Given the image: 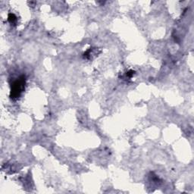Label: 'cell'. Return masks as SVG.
<instances>
[{
  "label": "cell",
  "instance_id": "6da1fadb",
  "mask_svg": "<svg viewBox=\"0 0 194 194\" xmlns=\"http://www.w3.org/2000/svg\"><path fill=\"white\" fill-rule=\"evenodd\" d=\"M25 84V79L24 78H20L19 80L16 81L13 84L11 87V98H17L19 97L24 88Z\"/></svg>",
  "mask_w": 194,
  "mask_h": 194
},
{
  "label": "cell",
  "instance_id": "7a4b0ae2",
  "mask_svg": "<svg viewBox=\"0 0 194 194\" xmlns=\"http://www.w3.org/2000/svg\"><path fill=\"white\" fill-rule=\"evenodd\" d=\"M8 21H9L11 23H14V22L16 21V17H14V14H10L9 16H8Z\"/></svg>",
  "mask_w": 194,
  "mask_h": 194
}]
</instances>
